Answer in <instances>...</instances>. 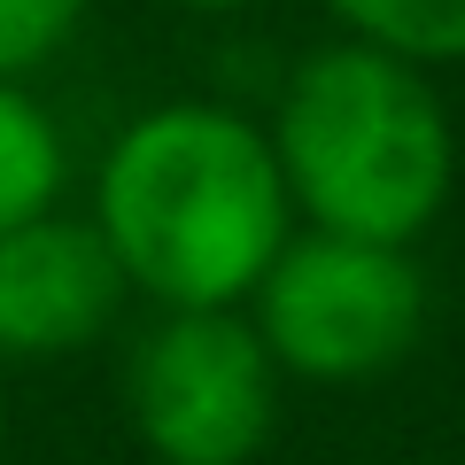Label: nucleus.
<instances>
[{"label": "nucleus", "instance_id": "nucleus-1", "mask_svg": "<svg viewBox=\"0 0 465 465\" xmlns=\"http://www.w3.org/2000/svg\"><path fill=\"white\" fill-rule=\"evenodd\" d=\"M94 225L155 311H232L295 232L272 133L217 101H163L101 155Z\"/></svg>", "mask_w": 465, "mask_h": 465}, {"label": "nucleus", "instance_id": "nucleus-2", "mask_svg": "<svg viewBox=\"0 0 465 465\" xmlns=\"http://www.w3.org/2000/svg\"><path fill=\"white\" fill-rule=\"evenodd\" d=\"M272 155L311 225L365 241H419L458 179L450 109L427 85V63H403L372 39H333L287 70Z\"/></svg>", "mask_w": 465, "mask_h": 465}, {"label": "nucleus", "instance_id": "nucleus-3", "mask_svg": "<svg viewBox=\"0 0 465 465\" xmlns=\"http://www.w3.org/2000/svg\"><path fill=\"white\" fill-rule=\"evenodd\" d=\"M249 318L287 381L311 388H365L396 372L427 333V272L411 241H365V232H287L264 264Z\"/></svg>", "mask_w": 465, "mask_h": 465}, {"label": "nucleus", "instance_id": "nucleus-4", "mask_svg": "<svg viewBox=\"0 0 465 465\" xmlns=\"http://www.w3.org/2000/svg\"><path fill=\"white\" fill-rule=\"evenodd\" d=\"M287 372L256 318L163 311L124 357V411L155 465H256L280 434Z\"/></svg>", "mask_w": 465, "mask_h": 465}, {"label": "nucleus", "instance_id": "nucleus-5", "mask_svg": "<svg viewBox=\"0 0 465 465\" xmlns=\"http://www.w3.org/2000/svg\"><path fill=\"white\" fill-rule=\"evenodd\" d=\"M124 272L94 217L39 210L0 225V357H70L124 311Z\"/></svg>", "mask_w": 465, "mask_h": 465}, {"label": "nucleus", "instance_id": "nucleus-6", "mask_svg": "<svg viewBox=\"0 0 465 465\" xmlns=\"http://www.w3.org/2000/svg\"><path fill=\"white\" fill-rule=\"evenodd\" d=\"M70 186V148L63 124L24 94V78H0V225L54 210Z\"/></svg>", "mask_w": 465, "mask_h": 465}, {"label": "nucleus", "instance_id": "nucleus-7", "mask_svg": "<svg viewBox=\"0 0 465 465\" xmlns=\"http://www.w3.org/2000/svg\"><path fill=\"white\" fill-rule=\"evenodd\" d=\"M349 39L403 54V63H465V0H326Z\"/></svg>", "mask_w": 465, "mask_h": 465}, {"label": "nucleus", "instance_id": "nucleus-8", "mask_svg": "<svg viewBox=\"0 0 465 465\" xmlns=\"http://www.w3.org/2000/svg\"><path fill=\"white\" fill-rule=\"evenodd\" d=\"M85 0H0V78H24L78 32Z\"/></svg>", "mask_w": 465, "mask_h": 465}, {"label": "nucleus", "instance_id": "nucleus-9", "mask_svg": "<svg viewBox=\"0 0 465 465\" xmlns=\"http://www.w3.org/2000/svg\"><path fill=\"white\" fill-rule=\"evenodd\" d=\"M179 8H249V0H179Z\"/></svg>", "mask_w": 465, "mask_h": 465}, {"label": "nucleus", "instance_id": "nucleus-10", "mask_svg": "<svg viewBox=\"0 0 465 465\" xmlns=\"http://www.w3.org/2000/svg\"><path fill=\"white\" fill-rule=\"evenodd\" d=\"M0 434H8V396H0Z\"/></svg>", "mask_w": 465, "mask_h": 465}]
</instances>
